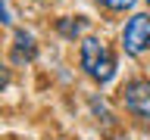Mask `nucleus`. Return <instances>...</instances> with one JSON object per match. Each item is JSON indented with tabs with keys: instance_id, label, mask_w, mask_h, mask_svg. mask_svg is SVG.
Segmentation results:
<instances>
[{
	"instance_id": "20e7f679",
	"label": "nucleus",
	"mask_w": 150,
	"mask_h": 140,
	"mask_svg": "<svg viewBox=\"0 0 150 140\" xmlns=\"http://www.w3.org/2000/svg\"><path fill=\"white\" fill-rule=\"evenodd\" d=\"M38 59V41L31 31L25 28H13V62L22 65V62H35Z\"/></svg>"
},
{
	"instance_id": "f03ea898",
	"label": "nucleus",
	"mask_w": 150,
	"mask_h": 140,
	"mask_svg": "<svg viewBox=\"0 0 150 140\" xmlns=\"http://www.w3.org/2000/svg\"><path fill=\"white\" fill-rule=\"evenodd\" d=\"M122 50L125 56H134V59L150 53V9L128 16V22L122 25Z\"/></svg>"
},
{
	"instance_id": "423d86ee",
	"label": "nucleus",
	"mask_w": 150,
	"mask_h": 140,
	"mask_svg": "<svg viewBox=\"0 0 150 140\" xmlns=\"http://www.w3.org/2000/svg\"><path fill=\"white\" fill-rule=\"evenodd\" d=\"M97 6L110 9V13H128V9H134V3L138 0H94Z\"/></svg>"
},
{
	"instance_id": "6e6552de",
	"label": "nucleus",
	"mask_w": 150,
	"mask_h": 140,
	"mask_svg": "<svg viewBox=\"0 0 150 140\" xmlns=\"http://www.w3.org/2000/svg\"><path fill=\"white\" fill-rule=\"evenodd\" d=\"M0 25H13V16H9V6L0 0Z\"/></svg>"
},
{
	"instance_id": "7ed1b4c3",
	"label": "nucleus",
	"mask_w": 150,
	"mask_h": 140,
	"mask_svg": "<svg viewBox=\"0 0 150 140\" xmlns=\"http://www.w3.org/2000/svg\"><path fill=\"white\" fill-rule=\"evenodd\" d=\"M119 103L131 118L138 121H150V81L147 78H131L122 84L119 90Z\"/></svg>"
},
{
	"instance_id": "0eeeda50",
	"label": "nucleus",
	"mask_w": 150,
	"mask_h": 140,
	"mask_svg": "<svg viewBox=\"0 0 150 140\" xmlns=\"http://www.w3.org/2000/svg\"><path fill=\"white\" fill-rule=\"evenodd\" d=\"M9 81H13V72H9V65H6V62H0V90H6Z\"/></svg>"
},
{
	"instance_id": "1a4fd4ad",
	"label": "nucleus",
	"mask_w": 150,
	"mask_h": 140,
	"mask_svg": "<svg viewBox=\"0 0 150 140\" xmlns=\"http://www.w3.org/2000/svg\"><path fill=\"white\" fill-rule=\"evenodd\" d=\"M144 3H147V9H150V0H144Z\"/></svg>"
},
{
	"instance_id": "f257e3e1",
	"label": "nucleus",
	"mask_w": 150,
	"mask_h": 140,
	"mask_svg": "<svg viewBox=\"0 0 150 140\" xmlns=\"http://www.w3.org/2000/svg\"><path fill=\"white\" fill-rule=\"evenodd\" d=\"M78 65H81V72L91 78L94 84H110L119 72V62H116V53H112V47L97 34H88L81 37V44H78Z\"/></svg>"
},
{
	"instance_id": "39448f33",
	"label": "nucleus",
	"mask_w": 150,
	"mask_h": 140,
	"mask_svg": "<svg viewBox=\"0 0 150 140\" xmlns=\"http://www.w3.org/2000/svg\"><path fill=\"white\" fill-rule=\"evenodd\" d=\"M88 25H91L88 16H59L56 19V34L66 37V41H78L88 31Z\"/></svg>"
}]
</instances>
